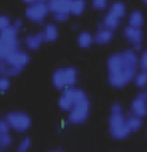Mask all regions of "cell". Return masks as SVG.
I'll list each match as a JSON object with an SVG mask.
<instances>
[{
    "label": "cell",
    "mask_w": 147,
    "mask_h": 152,
    "mask_svg": "<svg viewBox=\"0 0 147 152\" xmlns=\"http://www.w3.org/2000/svg\"><path fill=\"white\" fill-rule=\"evenodd\" d=\"M140 57L134 48H127L121 53H114L107 58V80L114 88H124L134 81L136 74L139 73Z\"/></svg>",
    "instance_id": "obj_1"
},
{
    "label": "cell",
    "mask_w": 147,
    "mask_h": 152,
    "mask_svg": "<svg viewBox=\"0 0 147 152\" xmlns=\"http://www.w3.org/2000/svg\"><path fill=\"white\" fill-rule=\"evenodd\" d=\"M77 78H79V73L74 67H61L53 73L52 83L57 91H64L69 87L76 86Z\"/></svg>",
    "instance_id": "obj_2"
},
{
    "label": "cell",
    "mask_w": 147,
    "mask_h": 152,
    "mask_svg": "<svg viewBox=\"0 0 147 152\" xmlns=\"http://www.w3.org/2000/svg\"><path fill=\"white\" fill-rule=\"evenodd\" d=\"M109 132L110 137L116 141H123L129 138L131 134V129L127 124V117L123 113H110L109 117Z\"/></svg>",
    "instance_id": "obj_3"
},
{
    "label": "cell",
    "mask_w": 147,
    "mask_h": 152,
    "mask_svg": "<svg viewBox=\"0 0 147 152\" xmlns=\"http://www.w3.org/2000/svg\"><path fill=\"white\" fill-rule=\"evenodd\" d=\"M86 98H89V97H87V94L81 88L69 87V88H66L63 91V94L60 95V98L57 101V104H59V108H60L61 111L69 113L76 104H79L80 101H83V99H86Z\"/></svg>",
    "instance_id": "obj_4"
},
{
    "label": "cell",
    "mask_w": 147,
    "mask_h": 152,
    "mask_svg": "<svg viewBox=\"0 0 147 152\" xmlns=\"http://www.w3.org/2000/svg\"><path fill=\"white\" fill-rule=\"evenodd\" d=\"M6 121L12 129L16 132H26L32 126V118L30 115L23 111H12L6 115Z\"/></svg>",
    "instance_id": "obj_5"
},
{
    "label": "cell",
    "mask_w": 147,
    "mask_h": 152,
    "mask_svg": "<svg viewBox=\"0 0 147 152\" xmlns=\"http://www.w3.org/2000/svg\"><path fill=\"white\" fill-rule=\"evenodd\" d=\"M89 114H90V99L86 98V99H83V101H80L79 104H76L69 111L67 121L70 124H73V125H80V124L87 121Z\"/></svg>",
    "instance_id": "obj_6"
},
{
    "label": "cell",
    "mask_w": 147,
    "mask_h": 152,
    "mask_svg": "<svg viewBox=\"0 0 147 152\" xmlns=\"http://www.w3.org/2000/svg\"><path fill=\"white\" fill-rule=\"evenodd\" d=\"M49 13H50V9L47 3H32L27 6L26 12H24L27 19L37 24H41L49 16Z\"/></svg>",
    "instance_id": "obj_7"
},
{
    "label": "cell",
    "mask_w": 147,
    "mask_h": 152,
    "mask_svg": "<svg viewBox=\"0 0 147 152\" xmlns=\"http://www.w3.org/2000/svg\"><path fill=\"white\" fill-rule=\"evenodd\" d=\"M130 111H131V114H136L139 117L147 115V90H143L137 94V97L131 101Z\"/></svg>",
    "instance_id": "obj_8"
},
{
    "label": "cell",
    "mask_w": 147,
    "mask_h": 152,
    "mask_svg": "<svg viewBox=\"0 0 147 152\" xmlns=\"http://www.w3.org/2000/svg\"><path fill=\"white\" fill-rule=\"evenodd\" d=\"M6 61H7V64H9V66L19 67V68H24V67L29 64V61H30V56H29L26 51L20 50V48H16L13 53L6 58Z\"/></svg>",
    "instance_id": "obj_9"
},
{
    "label": "cell",
    "mask_w": 147,
    "mask_h": 152,
    "mask_svg": "<svg viewBox=\"0 0 147 152\" xmlns=\"http://www.w3.org/2000/svg\"><path fill=\"white\" fill-rule=\"evenodd\" d=\"M17 34H19V30L12 24L10 27H7V28L0 31V39H1V41H3L4 44H7V46L13 47V48H19Z\"/></svg>",
    "instance_id": "obj_10"
},
{
    "label": "cell",
    "mask_w": 147,
    "mask_h": 152,
    "mask_svg": "<svg viewBox=\"0 0 147 152\" xmlns=\"http://www.w3.org/2000/svg\"><path fill=\"white\" fill-rule=\"evenodd\" d=\"M114 37V30H110L104 26H100L99 30L94 34V43L96 44H100V46H104V44H109Z\"/></svg>",
    "instance_id": "obj_11"
},
{
    "label": "cell",
    "mask_w": 147,
    "mask_h": 152,
    "mask_svg": "<svg viewBox=\"0 0 147 152\" xmlns=\"http://www.w3.org/2000/svg\"><path fill=\"white\" fill-rule=\"evenodd\" d=\"M123 34L129 43L131 44H136V43H141L143 40V31H141V27H134V26H130L127 24L123 30Z\"/></svg>",
    "instance_id": "obj_12"
},
{
    "label": "cell",
    "mask_w": 147,
    "mask_h": 152,
    "mask_svg": "<svg viewBox=\"0 0 147 152\" xmlns=\"http://www.w3.org/2000/svg\"><path fill=\"white\" fill-rule=\"evenodd\" d=\"M43 43H46L43 30L39 31V33L29 34V36H26V39H24V46H26L29 50H33V51L34 50H39Z\"/></svg>",
    "instance_id": "obj_13"
},
{
    "label": "cell",
    "mask_w": 147,
    "mask_h": 152,
    "mask_svg": "<svg viewBox=\"0 0 147 152\" xmlns=\"http://www.w3.org/2000/svg\"><path fill=\"white\" fill-rule=\"evenodd\" d=\"M70 3L72 0H49L47 4L50 9V13H60V12H69L70 13Z\"/></svg>",
    "instance_id": "obj_14"
},
{
    "label": "cell",
    "mask_w": 147,
    "mask_h": 152,
    "mask_svg": "<svg viewBox=\"0 0 147 152\" xmlns=\"http://www.w3.org/2000/svg\"><path fill=\"white\" fill-rule=\"evenodd\" d=\"M43 34H44L46 43H54L59 39V28L54 23H47L43 28Z\"/></svg>",
    "instance_id": "obj_15"
},
{
    "label": "cell",
    "mask_w": 147,
    "mask_h": 152,
    "mask_svg": "<svg viewBox=\"0 0 147 152\" xmlns=\"http://www.w3.org/2000/svg\"><path fill=\"white\" fill-rule=\"evenodd\" d=\"M94 43V36L90 31H80L77 36V44L80 48H89Z\"/></svg>",
    "instance_id": "obj_16"
},
{
    "label": "cell",
    "mask_w": 147,
    "mask_h": 152,
    "mask_svg": "<svg viewBox=\"0 0 147 152\" xmlns=\"http://www.w3.org/2000/svg\"><path fill=\"white\" fill-rule=\"evenodd\" d=\"M120 20L119 17H116L114 14H112L110 12L103 17V21H101L100 26H104L107 27V28H110V30H117L119 28V26H120Z\"/></svg>",
    "instance_id": "obj_17"
},
{
    "label": "cell",
    "mask_w": 147,
    "mask_h": 152,
    "mask_svg": "<svg viewBox=\"0 0 147 152\" xmlns=\"http://www.w3.org/2000/svg\"><path fill=\"white\" fill-rule=\"evenodd\" d=\"M109 12H110L112 14H114L116 17L123 19L127 13V7L123 1H114V3H112V6H110V9H109Z\"/></svg>",
    "instance_id": "obj_18"
},
{
    "label": "cell",
    "mask_w": 147,
    "mask_h": 152,
    "mask_svg": "<svg viewBox=\"0 0 147 152\" xmlns=\"http://www.w3.org/2000/svg\"><path fill=\"white\" fill-rule=\"evenodd\" d=\"M127 124H129V128L131 129V132H137V131H140L141 126H143V117L131 114V115L127 117Z\"/></svg>",
    "instance_id": "obj_19"
},
{
    "label": "cell",
    "mask_w": 147,
    "mask_h": 152,
    "mask_svg": "<svg viewBox=\"0 0 147 152\" xmlns=\"http://www.w3.org/2000/svg\"><path fill=\"white\" fill-rule=\"evenodd\" d=\"M129 24L134 27H141L144 24V16L140 10H133L129 14Z\"/></svg>",
    "instance_id": "obj_20"
},
{
    "label": "cell",
    "mask_w": 147,
    "mask_h": 152,
    "mask_svg": "<svg viewBox=\"0 0 147 152\" xmlns=\"http://www.w3.org/2000/svg\"><path fill=\"white\" fill-rule=\"evenodd\" d=\"M84 10H86V0H72V3H70V14L81 16Z\"/></svg>",
    "instance_id": "obj_21"
},
{
    "label": "cell",
    "mask_w": 147,
    "mask_h": 152,
    "mask_svg": "<svg viewBox=\"0 0 147 152\" xmlns=\"http://www.w3.org/2000/svg\"><path fill=\"white\" fill-rule=\"evenodd\" d=\"M134 84H136L137 88H140V90H146V87H147V71L140 70L139 73L136 74V77H134Z\"/></svg>",
    "instance_id": "obj_22"
},
{
    "label": "cell",
    "mask_w": 147,
    "mask_h": 152,
    "mask_svg": "<svg viewBox=\"0 0 147 152\" xmlns=\"http://www.w3.org/2000/svg\"><path fill=\"white\" fill-rule=\"evenodd\" d=\"M30 148H32V139L29 138V137H26V138H23L20 142H19L16 152H29Z\"/></svg>",
    "instance_id": "obj_23"
},
{
    "label": "cell",
    "mask_w": 147,
    "mask_h": 152,
    "mask_svg": "<svg viewBox=\"0 0 147 152\" xmlns=\"http://www.w3.org/2000/svg\"><path fill=\"white\" fill-rule=\"evenodd\" d=\"M10 88V77L0 74V93H4Z\"/></svg>",
    "instance_id": "obj_24"
},
{
    "label": "cell",
    "mask_w": 147,
    "mask_h": 152,
    "mask_svg": "<svg viewBox=\"0 0 147 152\" xmlns=\"http://www.w3.org/2000/svg\"><path fill=\"white\" fill-rule=\"evenodd\" d=\"M12 142H13V139H12V135L7 132V134H3L1 135V139H0V148H9V146L12 145Z\"/></svg>",
    "instance_id": "obj_25"
},
{
    "label": "cell",
    "mask_w": 147,
    "mask_h": 152,
    "mask_svg": "<svg viewBox=\"0 0 147 152\" xmlns=\"http://www.w3.org/2000/svg\"><path fill=\"white\" fill-rule=\"evenodd\" d=\"M12 24H13V23H12V19H10L9 16H6V14H0V31L4 30V28H7V27H10Z\"/></svg>",
    "instance_id": "obj_26"
},
{
    "label": "cell",
    "mask_w": 147,
    "mask_h": 152,
    "mask_svg": "<svg viewBox=\"0 0 147 152\" xmlns=\"http://www.w3.org/2000/svg\"><path fill=\"white\" fill-rule=\"evenodd\" d=\"M53 17L57 23H66L69 17H70V13L69 12H60V13H54Z\"/></svg>",
    "instance_id": "obj_27"
},
{
    "label": "cell",
    "mask_w": 147,
    "mask_h": 152,
    "mask_svg": "<svg viewBox=\"0 0 147 152\" xmlns=\"http://www.w3.org/2000/svg\"><path fill=\"white\" fill-rule=\"evenodd\" d=\"M21 70H23V68L9 66V67H7V70H6V73L3 74V75H7V77H17V75L21 73Z\"/></svg>",
    "instance_id": "obj_28"
},
{
    "label": "cell",
    "mask_w": 147,
    "mask_h": 152,
    "mask_svg": "<svg viewBox=\"0 0 147 152\" xmlns=\"http://www.w3.org/2000/svg\"><path fill=\"white\" fill-rule=\"evenodd\" d=\"M139 66H140V70H144V71H147V48L141 51Z\"/></svg>",
    "instance_id": "obj_29"
},
{
    "label": "cell",
    "mask_w": 147,
    "mask_h": 152,
    "mask_svg": "<svg viewBox=\"0 0 147 152\" xmlns=\"http://www.w3.org/2000/svg\"><path fill=\"white\" fill-rule=\"evenodd\" d=\"M93 7L96 10H104L109 4V0H93Z\"/></svg>",
    "instance_id": "obj_30"
},
{
    "label": "cell",
    "mask_w": 147,
    "mask_h": 152,
    "mask_svg": "<svg viewBox=\"0 0 147 152\" xmlns=\"http://www.w3.org/2000/svg\"><path fill=\"white\" fill-rule=\"evenodd\" d=\"M110 113H123V105L120 102H113V105L110 108Z\"/></svg>",
    "instance_id": "obj_31"
},
{
    "label": "cell",
    "mask_w": 147,
    "mask_h": 152,
    "mask_svg": "<svg viewBox=\"0 0 147 152\" xmlns=\"http://www.w3.org/2000/svg\"><path fill=\"white\" fill-rule=\"evenodd\" d=\"M7 67H9V64H7L6 58H3V57H0V74H4V73H6Z\"/></svg>",
    "instance_id": "obj_32"
},
{
    "label": "cell",
    "mask_w": 147,
    "mask_h": 152,
    "mask_svg": "<svg viewBox=\"0 0 147 152\" xmlns=\"http://www.w3.org/2000/svg\"><path fill=\"white\" fill-rule=\"evenodd\" d=\"M13 26L16 27L17 30H20L21 26H23V20H21V19H16V20L13 21Z\"/></svg>",
    "instance_id": "obj_33"
},
{
    "label": "cell",
    "mask_w": 147,
    "mask_h": 152,
    "mask_svg": "<svg viewBox=\"0 0 147 152\" xmlns=\"http://www.w3.org/2000/svg\"><path fill=\"white\" fill-rule=\"evenodd\" d=\"M133 48L136 50V51H140L141 50V43H136V44H133Z\"/></svg>",
    "instance_id": "obj_34"
},
{
    "label": "cell",
    "mask_w": 147,
    "mask_h": 152,
    "mask_svg": "<svg viewBox=\"0 0 147 152\" xmlns=\"http://www.w3.org/2000/svg\"><path fill=\"white\" fill-rule=\"evenodd\" d=\"M23 1H24V3H27V4H32V3H34L36 0H23Z\"/></svg>",
    "instance_id": "obj_35"
},
{
    "label": "cell",
    "mask_w": 147,
    "mask_h": 152,
    "mask_svg": "<svg viewBox=\"0 0 147 152\" xmlns=\"http://www.w3.org/2000/svg\"><path fill=\"white\" fill-rule=\"evenodd\" d=\"M49 152H66V151H63V149H52V151H49Z\"/></svg>",
    "instance_id": "obj_36"
},
{
    "label": "cell",
    "mask_w": 147,
    "mask_h": 152,
    "mask_svg": "<svg viewBox=\"0 0 147 152\" xmlns=\"http://www.w3.org/2000/svg\"><path fill=\"white\" fill-rule=\"evenodd\" d=\"M143 3H144V4H146V6H147V0H143Z\"/></svg>",
    "instance_id": "obj_37"
},
{
    "label": "cell",
    "mask_w": 147,
    "mask_h": 152,
    "mask_svg": "<svg viewBox=\"0 0 147 152\" xmlns=\"http://www.w3.org/2000/svg\"><path fill=\"white\" fill-rule=\"evenodd\" d=\"M0 43H1V39H0Z\"/></svg>",
    "instance_id": "obj_38"
},
{
    "label": "cell",
    "mask_w": 147,
    "mask_h": 152,
    "mask_svg": "<svg viewBox=\"0 0 147 152\" xmlns=\"http://www.w3.org/2000/svg\"><path fill=\"white\" fill-rule=\"evenodd\" d=\"M146 135H147V132H146Z\"/></svg>",
    "instance_id": "obj_39"
}]
</instances>
